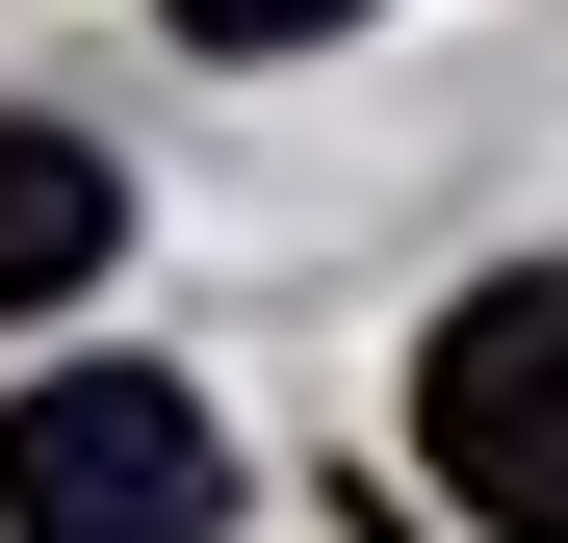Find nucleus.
Segmentation results:
<instances>
[{
  "mask_svg": "<svg viewBox=\"0 0 568 543\" xmlns=\"http://www.w3.org/2000/svg\"><path fill=\"white\" fill-rule=\"evenodd\" d=\"M233 517V440L181 362H27L0 389V543H207Z\"/></svg>",
  "mask_w": 568,
  "mask_h": 543,
  "instance_id": "nucleus-1",
  "label": "nucleus"
},
{
  "mask_svg": "<svg viewBox=\"0 0 568 543\" xmlns=\"http://www.w3.org/2000/svg\"><path fill=\"white\" fill-rule=\"evenodd\" d=\"M414 440H439V492L491 517V543H568V259H517V285H465V311H439Z\"/></svg>",
  "mask_w": 568,
  "mask_h": 543,
  "instance_id": "nucleus-2",
  "label": "nucleus"
},
{
  "mask_svg": "<svg viewBox=\"0 0 568 543\" xmlns=\"http://www.w3.org/2000/svg\"><path fill=\"white\" fill-rule=\"evenodd\" d=\"M104 233H130V181L0 104V311H52V285H104Z\"/></svg>",
  "mask_w": 568,
  "mask_h": 543,
  "instance_id": "nucleus-3",
  "label": "nucleus"
},
{
  "mask_svg": "<svg viewBox=\"0 0 568 543\" xmlns=\"http://www.w3.org/2000/svg\"><path fill=\"white\" fill-rule=\"evenodd\" d=\"M155 27H181V52H336L362 0H155Z\"/></svg>",
  "mask_w": 568,
  "mask_h": 543,
  "instance_id": "nucleus-4",
  "label": "nucleus"
}]
</instances>
